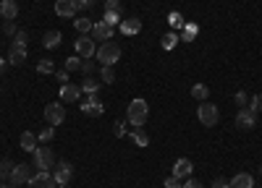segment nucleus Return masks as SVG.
Returning a JSON list of instances; mask_svg holds the SVG:
<instances>
[{
    "label": "nucleus",
    "mask_w": 262,
    "mask_h": 188,
    "mask_svg": "<svg viewBox=\"0 0 262 188\" xmlns=\"http://www.w3.org/2000/svg\"><path fill=\"white\" fill-rule=\"evenodd\" d=\"M191 172H194V164H191V160H186V157L176 160V164H173V175H176V178H189Z\"/></svg>",
    "instance_id": "nucleus-16"
},
{
    "label": "nucleus",
    "mask_w": 262,
    "mask_h": 188,
    "mask_svg": "<svg viewBox=\"0 0 262 188\" xmlns=\"http://www.w3.org/2000/svg\"><path fill=\"white\" fill-rule=\"evenodd\" d=\"M168 24H170V26H173V29H184V16H181V14H176V10H173V14H170L168 16Z\"/></svg>",
    "instance_id": "nucleus-32"
},
{
    "label": "nucleus",
    "mask_w": 262,
    "mask_h": 188,
    "mask_svg": "<svg viewBox=\"0 0 262 188\" xmlns=\"http://www.w3.org/2000/svg\"><path fill=\"white\" fill-rule=\"evenodd\" d=\"M121 52H123V50H121V47L110 40V42H102V47L97 50V55H95V58H97V60H100L102 66H113V63H118V60H121Z\"/></svg>",
    "instance_id": "nucleus-2"
},
{
    "label": "nucleus",
    "mask_w": 262,
    "mask_h": 188,
    "mask_svg": "<svg viewBox=\"0 0 262 188\" xmlns=\"http://www.w3.org/2000/svg\"><path fill=\"white\" fill-rule=\"evenodd\" d=\"M197 118H199V123L202 126H215L218 123V118H220V112H218V108H215L212 102H202L199 104V110H197Z\"/></svg>",
    "instance_id": "nucleus-5"
},
{
    "label": "nucleus",
    "mask_w": 262,
    "mask_h": 188,
    "mask_svg": "<svg viewBox=\"0 0 262 188\" xmlns=\"http://www.w3.org/2000/svg\"><path fill=\"white\" fill-rule=\"evenodd\" d=\"M55 76H58L61 84H68V70H61V74H55Z\"/></svg>",
    "instance_id": "nucleus-44"
},
{
    "label": "nucleus",
    "mask_w": 262,
    "mask_h": 188,
    "mask_svg": "<svg viewBox=\"0 0 262 188\" xmlns=\"http://www.w3.org/2000/svg\"><path fill=\"white\" fill-rule=\"evenodd\" d=\"M254 123H257V115L249 110V108L238 110V115H236V128H241V131H252Z\"/></svg>",
    "instance_id": "nucleus-11"
},
{
    "label": "nucleus",
    "mask_w": 262,
    "mask_h": 188,
    "mask_svg": "<svg viewBox=\"0 0 262 188\" xmlns=\"http://www.w3.org/2000/svg\"><path fill=\"white\" fill-rule=\"evenodd\" d=\"M3 32L8 34V37H14V34L19 32V26H16V24H14V21H6V24H3Z\"/></svg>",
    "instance_id": "nucleus-39"
},
{
    "label": "nucleus",
    "mask_w": 262,
    "mask_h": 188,
    "mask_svg": "<svg viewBox=\"0 0 262 188\" xmlns=\"http://www.w3.org/2000/svg\"><path fill=\"white\" fill-rule=\"evenodd\" d=\"M74 50L82 55V58H95L97 55V47H95V40L92 37H79L76 44H74Z\"/></svg>",
    "instance_id": "nucleus-10"
},
{
    "label": "nucleus",
    "mask_w": 262,
    "mask_h": 188,
    "mask_svg": "<svg viewBox=\"0 0 262 188\" xmlns=\"http://www.w3.org/2000/svg\"><path fill=\"white\" fill-rule=\"evenodd\" d=\"M97 89H100V81H97L95 76H84V81H82V92H87V94H97Z\"/></svg>",
    "instance_id": "nucleus-27"
},
{
    "label": "nucleus",
    "mask_w": 262,
    "mask_h": 188,
    "mask_svg": "<svg viewBox=\"0 0 262 188\" xmlns=\"http://www.w3.org/2000/svg\"><path fill=\"white\" fill-rule=\"evenodd\" d=\"M37 138L42 141V144H50V141L55 138V128H53V126H45V131L37 134Z\"/></svg>",
    "instance_id": "nucleus-30"
},
{
    "label": "nucleus",
    "mask_w": 262,
    "mask_h": 188,
    "mask_svg": "<svg viewBox=\"0 0 262 188\" xmlns=\"http://www.w3.org/2000/svg\"><path fill=\"white\" fill-rule=\"evenodd\" d=\"M79 70H82L84 76H95V74H97V70H95V63H92V58H84V60H82V68H79Z\"/></svg>",
    "instance_id": "nucleus-31"
},
{
    "label": "nucleus",
    "mask_w": 262,
    "mask_h": 188,
    "mask_svg": "<svg viewBox=\"0 0 262 188\" xmlns=\"http://www.w3.org/2000/svg\"><path fill=\"white\" fill-rule=\"evenodd\" d=\"M58 188H71V186H58Z\"/></svg>",
    "instance_id": "nucleus-48"
},
{
    "label": "nucleus",
    "mask_w": 262,
    "mask_h": 188,
    "mask_svg": "<svg viewBox=\"0 0 262 188\" xmlns=\"http://www.w3.org/2000/svg\"><path fill=\"white\" fill-rule=\"evenodd\" d=\"M165 188H181V178H176V175L165 178Z\"/></svg>",
    "instance_id": "nucleus-40"
},
{
    "label": "nucleus",
    "mask_w": 262,
    "mask_h": 188,
    "mask_svg": "<svg viewBox=\"0 0 262 188\" xmlns=\"http://www.w3.org/2000/svg\"><path fill=\"white\" fill-rule=\"evenodd\" d=\"M29 178H32V170H29V164H16L14 170H11V175H8V180H11V186H24V183H29Z\"/></svg>",
    "instance_id": "nucleus-8"
},
{
    "label": "nucleus",
    "mask_w": 262,
    "mask_h": 188,
    "mask_svg": "<svg viewBox=\"0 0 262 188\" xmlns=\"http://www.w3.org/2000/svg\"><path fill=\"white\" fill-rule=\"evenodd\" d=\"M82 86H74V84H63L61 89V102H79V97H82Z\"/></svg>",
    "instance_id": "nucleus-18"
},
{
    "label": "nucleus",
    "mask_w": 262,
    "mask_h": 188,
    "mask_svg": "<svg viewBox=\"0 0 262 188\" xmlns=\"http://www.w3.org/2000/svg\"><path fill=\"white\" fill-rule=\"evenodd\" d=\"M53 70H55L53 60H40V63H37V74H45V76H48V74H53Z\"/></svg>",
    "instance_id": "nucleus-33"
},
{
    "label": "nucleus",
    "mask_w": 262,
    "mask_h": 188,
    "mask_svg": "<svg viewBox=\"0 0 262 188\" xmlns=\"http://www.w3.org/2000/svg\"><path fill=\"white\" fill-rule=\"evenodd\" d=\"M19 144H21V149H24V152H34V149H37V144H40V138H37V134L24 131V134H21V138H19Z\"/></svg>",
    "instance_id": "nucleus-21"
},
{
    "label": "nucleus",
    "mask_w": 262,
    "mask_h": 188,
    "mask_svg": "<svg viewBox=\"0 0 262 188\" xmlns=\"http://www.w3.org/2000/svg\"><path fill=\"white\" fill-rule=\"evenodd\" d=\"M121 10H123V8H121L118 0H108V3H105V18H102V21H108L110 26H116V24H121V21H123Z\"/></svg>",
    "instance_id": "nucleus-9"
},
{
    "label": "nucleus",
    "mask_w": 262,
    "mask_h": 188,
    "mask_svg": "<svg viewBox=\"0 0 262 188\" xmlns=\"http://www.w3.org/2000/svg\"><path fill=\"white\" fill-rule=\"evenodd\" d=\"M0 188H19V186H3V183H0Z\"/></svg>",
    "instance_id": "nucleus-47"
},
{
    "label": "nucleus",
    "mask_w": 262,
    "mask_h": 188,
    "mask_svg": "<svg viewBox=\"0 0 262 188\" xmlns=\"http://www.w3.org/2000/svg\"><path fill=\"white\" fill-rule=\"evenodd\" d=\"M32 154H34V168H37V170H48V172H50V170L55 168V162H58L50 146H37Z\"/></svg>",
    "instance_id": "nucleus-3"
},
{
    "label": "nucleus",
    "mask_w": 262,
    "mask_h": 188,
    "mask_svg": "<svg viewBox=\"0 0 262 188\" xmlns=\"http://www.w3.org/2000/svg\"><path fill=\"white\" fill-rule=\"evenodd\" d=\"M55 14H58L61 18H71L76 14V8L71 0H55Z\"/></svg>",
    "instance_id": "nucleus-20"
},
{
    "label": "nucleus",
    "mask_w": 262,
    "mask_h": 188,
    "mask_svg": "<svg viewBox=\"0 0 262 188\" xmlns=\"http://www.w3.org/2000/svg\"><path fill=\"white\" fill-rule=\"evenodd\" d=\"M82 68V60H79V58H68L66 60V70H79Z\"/></svg>",
    "instance_id": "nucleus-37"
},
{
    "label": "nucleus",
    "mask_w": 262,
    "mask_h": 188,
    "mask_svg": "<svg viewBox=\"0 0 262 188\" xmlns=\"http://www.w3.org/2000/svg\"><path fill=\"white\" fill-rule=\"evenodd\" d=\"M249 110H252L254 115L262 110V94H254V97H252V102H249Z\"/></svg>",
    "instance_id": "nucleus-36"
},
{
    "label": "nucleus",
    "mask_w": 262,
    "mask_h": 188,
    "mask_svg": "<svg viewBox=\"0 0 262 188\" xmlns=\"http://www.w3.org/2000/svg\"><path fill=\"white\" fill-rule=\"evenodd\" d=\"M27 186L29 188H58V183H55V178H53V172H48V170H40L37 175H32Z\"/></svg>",
    "instance_id": "nucleus-6"
},
{
    "label": "nucleus",
    "mask_w": 262,
    "mask_h": 188,
    "mask_svg": "<svg viewBox=\"0 0 262 188\" xmlns=\"http://www.w3.org/2000/svg\"><path fill=\"white\" fill-rule=\"evenodd\" d=\"M207 94H210V89L204 84H194V86H191V97H194L197 102H204V100H207Z\"/></svg>",
    "instance_id": "nucleus-29"
},
{
    "label": "nucleus",
    "mask_w": 262,
    "mask_h": 188,
    "mask_svg": "<svg viewBox=\"0 0 262 188\" xmlns=\"http://www.w3.org/2000/svg\"><path fill=\"white\" fill-rule=\"evenodd\" d=\"M231 188H254V178L249 172H238L236 178H231Z\"/></svg>",
    "instance_id": "nucleus-22"
},
{
    "label": "nucleus",
    "mask_w": 262,
    "mask_h": 188,
    "mask_svg": "<svg viewBox=\"0 0 262 188\" xmlns=\"http://www.w3.org/2000/svg\"><path fill=\"white\" fill-rule=\"evenodd\" d=\"M197 34H199L197 24H184V34H181V40H184V42H194Z\"/></svg>",
    "instance_id": "nucleus-25"
},
{
    "label": "nucleus",
    "mask_w": 262,
    "mask_h": 188,
    "mask_svg": "<svg viewBox=\"0 0 262 188\" xmlns=\"http://www.w3.org/2000/svg\"><path fill=\"white\" fill-rule=\"evenodd\" d=\"M74 26H76V32H82V37H89V34H92V26H95V24L82 16V18H76Z\"/></svg>",
    "instance_id": "nucleus-24"
},
{
    "label": "nucleus",
    "mask_w": 262,
    "mask_h": 188,
    "mask_svg": "<svg viewBox=\"0 0 262 188\" xmlns=\"http://www.w3.org/2000/svg\"><path fill=\"white\" fill-rule=\"evenodd\" d=\"M71 3H74V8H76V10H87L89 6L95 3V0H71Z\"/></svg>",
    "instance_id": "nucleus-38"
},
{
    "label": "nucleus",
    "mask_w": 262,
    "mask_h": 188,
    "mask_svg": "<svg viewBox=\"0 0 262 188\" xmlns=\"http://www.w3.org/2000/svg\"><path fill=\"white\" fill-rule=\"evenodd\" d=\"M116 136H118V138L126 136V123H123V120H121V123H116Z\"/></svg>",
    "instance_id": "nucleus-41"
},
{
    "label": "nucleus",
    "mask_w": 262,
    "mask_h": 188,
    "mask_svg": "<svg viewBox=\"0 0 262 188\" xmlns=\"http://www.w3.org/2000/svg\"><path fill=\"white\" fill-rule=\"evenodd\" d=\"M92 40H100V42H110V37H113V26L108 21H97L95 26H92V34H89Z\"/></svg>",
    "instance_id": "nucleus-13"
},
{
    "label": "nucleus",
    "mask_w": 262,
    "mask_h": 188,
    "mask_svg": "<svg viewBox=\"0 0 262 188\" xmlns=\"http://www.w3.org/2000/svg\"><path fill=\"white\" fill-rule=\"evenodd\" d=\"M14 168H16V164L11 162V160H0V175H3V178H8V175H11V170H14Z\"/></svg>",
    "instance_id": "nucleus-34"
},
{
    "label": "nucleus",
    "mask_w": 262,
    "mask_h": 188,
    "mask_svg": "<svg viewBox=\"0 0 262 188\" xmlns=\"http://www.w3.org/2000/svg\"><path fill=\"white\" fill-rule=\"evenodd\" d=\"M212 186H215V188H231V180H225V178H215Z\"/></svg>",
    "instance_id": "nucleus-42"
},
{
    "label": "nucleus",
    "mask_w": 262,
    "mask_h": 188,
    "mask_svg": "<svg viewBox=\"0 0 262 188\" xmlns=\"http://www.w3.org/2000/svg\"><path fill=\"white\" fill-rule=\"evenodd\" d=\"M82 112H84V115H89V118H100L102 112H105L102 102L97 100V94H89V100L82 104Z\"/></svg>",
    "instance_id": "nucleus-12"
},
{
    "label": "nucleus",
    "mask_w": 262,
    "mask_h": 188,
    "mask_svg": "<svg viewBox=\"0 0 262 188\" xmlns=\"http://www.w3.org/2000/svg\"><path fill=\"white\" fill-rule=\"evenodd\" d=\"M0 178H3V175H0Z\"/></svg>",
    "instance_id": "nucleus-49"
},
{
    "label": "nucleus",
    "mask_w": 262,
    "mask_h": 188,
    "mask_svg": "<svg viewBox=\"0 0 262 188\" xmlns=\"http://www.w3.org/2000/svg\"><path fill=\"white\" fill-rule=\"evenodd\" d=\"M131 138H134L136 146H147V144H150V136H147L144 128H134V131H131Z\"/></svg>",
    "instance_id": "nucleus-26"
},
{
    "label": "nucleus",
    "mask_w": 262,
    "mask_h": 188,
    "mask_svg": "<svg viewBox=\"0 0 262 188\" xmlns=\"http://www.w3.org/2000/svg\"><path fill=\"white\" fill-rule=\"evenodd\" d=\"M147 112H150V108H147L144 100H131L129 110H126V120L134 126V128H142L147 123Z\"/></svg>",
    "instance_id": "nucleus-1"
},
{
    "label": "nucleus",
    "mask_w": 262,
    "mask_h": 188,
    "mask_svg": "<svg viewBox=\"0 0 262 188\" xmlns=\"http://www.w3.org/2000/svg\"><path fill=\"white\" fill-rule=\"evenodd\" d=\"M6 68V60H3V58H0V70H3Z\"/></svg>",
    "instance_id": "nucleus-46"
},
{
    "label": "nucleus",
    "mask_w": 262,
    "mask_h": 188,
    "mask_svg": "<svg viewBox=\"0 0 262 188\" xmlns=\"http://www.w3.org/2000/svg\"><path fill=\"white\" fill-rule=\"evenodd\" d=\"M61 40H63V34L58 32V29H48L42 34V44L48 47V50H53V47H58L61 44Z\"/></svg>",
    "instance_id": "nucleus-19"
},
{
    "label": "nucleus",
    "mask_w": 262,
    "mask_h": 188,
    "mask_svg": "<svg viewBox=\"0 0 262 188\" xmlns=\"http://www.w3.org/2000/svg\"><path fill=\"white\" fill-rule=\"evenodd\" d=\"M118 26H121V34H126V37H136V34L142 32V18H136V16L123 18Z\"/></svg>",
    "instance_id": "nucleus-14"
},
{
    "label": "nucleus",
    "mask_w": 262,
    "mask_h": 188,
    "mask_svg": "<svg viewBox=\"0 0 262 188\" xmlns=\"http://www.w3.org/2000/svg\"><path fill=\"white\" fill-rule=\"evenodd\" d=\"M53 178L58 186H68L74 178V168L68 162H55V170H53Z\"/></svg>",
    "instance_id": "nucleus-7"
},
{
    "label": "nucleus",
    "mask_w": 262,
    "mask_h": 188,
    "mask_svg": "<svg viewBox=\"0 0 262 188\" xmlns=\"http://www.w3.org/2000/svg\"><path fill=\"white\" fill-rule=\"evenodd\" d=\"M45 120H48V126H61L66 120V108L63 102H50L48 108H45Z\"/></svg>",
    "instance_id": "nucleus-4"
},
{
    "label": "nucleus",
    "mask_w": 262,
    "mask_h": 188,
    "mask_svg": "<svg viewBox=\"0 0 262 188\" xmlns=\"http://www.w3.org/2000/svg\"><path fill=\"white\" fill-rule=\"evenodd\" d=\"M181 188H204V186H202V183H197L194 178H191V180H186V183L181 186Z\"/></svg>",
    "instance_id": "nucleus-43"
},
{
    "label": "nucleus",
    "mask_w": 262,
    "mask_h": 188,
    "mask_svg": "<svg viewBox=\"0 0 262 188\" xmlns=\"http://www.w3.org/2000/svg\"><path fill=\"white\" fill-rule=\"evenodd\" d=\"M236 102L244 104V102H246V94H244V92H236Z\"/></svg>",
    "instance_id": "nucleus-45"
},
{
    "label": "nucleus",
    "mask_w": 262,
    "mask_h": 188,
    "mask_svg": "<svg viewBox=\"0 0 262 188\" xmlns=\"http://www.w3.org/2000/svg\"><path fill=\"white\" fill-rule=\"evenodd\" d=\"M27 42H29V32L27 29H19L14 34V44H27Z\"/></svg>",
    "instance_id": "nucleus-35"
},
{
    "label": "nucleus",
    "mask_w": 262,
    "mask_h": 188,
    "mask_svg": "<svg viewBox=\"0 0 262 188\" xmlns=\"http://www.w3.org/2000/svg\"><path fill=\"white\" fill-rule=\"evenodd\" d=\"M100 81L102 84H113V81H116V70H113V66H102L100 68Z\"/></svg>",
    "instance_id": "nucleus-28"
},
{
    "label": "nucleus",
    "mask_w": 262,
    "mask_h": 188,
    "mask_svg": "<svg viewBox=\"0 0 262 188\" xmlns=\"http://www.w3.org/2000/svg\"><path fill=\"white\" fill-rule=\"evenodd\" d=\"M27 60V44H11L8 50V63L11 66H21Z\"/></svg>",
    "instance_id": "nucleus-15"
},
{
    "label": "nucleus",
    "mask_w": 262,
    "mask_h": 188,
    "mask_svg": "<svg viewBox=\"0 0 262 188\" xmlns=\"http://www.w3.org/2000/svg\"><path fill=\"white\" fill-rule=\"evenodd\" d=\"M0 16H3V21H14L19 16V3L16 0H3V3H0Z\"/></svg>",
    "instance_id": "nucleus-17"
},
{
    "label": "nucleus",
    "mask_w": 262,
    "mask_h": 188,
    "mask_svg": "<svg viewBox=\"0 0 262 188\" xmlns=\"http://www.w3.org/2000/svg\"><path fill=\"white\" fill-rule=\"evenodd\" d=\"M178 40H181V37H178L176 32H165V34H163V40H160L163 50H173V47L178 44Z\"/></svg>",
    "instance_id": "nucleus-23"
}]
</instances>
